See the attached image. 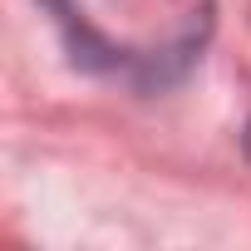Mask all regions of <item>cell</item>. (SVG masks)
Masks as SVG:
<instances>
[{
  "label": "cell",
  "mask_w": 251,
  "mask_h": 251,
  "mask_svg": "<svg viewBox=\"0 0 251 251\" xmlns=\"http://www.w3.org/2000/svg\"><path fill=\"white\" fill-rule=\"evenodd\" d=\"M246 158H251V123H246Z\"/></svg>",
  "instance_id": "obj_1"
}]
</instances>
